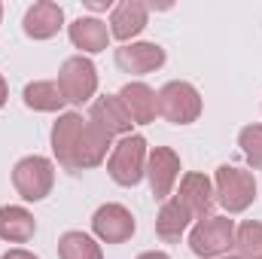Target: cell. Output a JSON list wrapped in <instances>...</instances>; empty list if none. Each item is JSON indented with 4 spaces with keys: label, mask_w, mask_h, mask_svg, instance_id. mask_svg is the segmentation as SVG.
<instances>
[{
    "label": "cell",
    "mask_w": 262,
    "mask_h": 259,
    "mask_svg": "<svg viewBox=\"0 0 262 259\" xmlns=\"http://www.w3.org/2000/svg\"><path fill=\"white\" fill-rule=\"evenodd\" d=\"M146 159L149 146L140 134H125L119 143H113V153L107 159V174L119 186H137L146 177Z\"/></svg>",
    "instance_id": "1"
},
{
    "label": "cell",
    "mask_w": 262,
    "mask_h": 259,
    "mask_svg": "<svg viewBox=\"0 0 262 259\" xmlns=\"http://www.w3.org/2000/svg\"><path fill=\"white\" fill-rule=\"evenodd\" d=\"M201 107V92L186 79H171L159 89V116L171 125H192Z\"/></svg>",
    "instance_id": "2"
},
{
    "label": "cell",
    "mask_w": 262,
    "mask_h": 259,
    "mask_svg": "<svg viewBox=\"0 0 262 259\" xmlns=\"http://www.w3.org/2000/svg\"><path fill=\"white\" fill-rule=\"evenodd\" d=\"M213 192L229 213H244L256 201V177L244 168L220 165L213 174Z\"/></svg>",
    "instance_id": "3"
},
{
    "label": "cell",
    "mask_w": 262,
    "mask_h": 259,
    "mask_svg": "<svg viewBox=\"0 0 262 259\" xmlns=\"http://www.w3.org/2000/svg\"><path fill=\"white\" fill-rule=\"evenodd\" d=\"M235 247V220L207 217L198 220L189 232V250L201 259H220Z\"/></svg>",
    "instance_id": "4"
},
{
    "label": "cell",
    "mask_w": 262,
    "mask_h": 259,
    "mask_svg": "<svg viewBox=\"0 0 262 259\" xmlns=\"http://www.w3.org/2000/svg\"><path fill=\"white\" fill-rule=\"evenodd\" d=\"M12 186L25 201H43L55 186V165L46 156H25L12 168Z\"/></svg>",
    "instance_id": "5"
},
{
    "label": "cell",
    "mask_w": 262,
    "mask_h": 259,
    "mask_svg": "<svg viewBox=\"0 0 262 259\" xmlns=\"http://www.w3.org/2000/svg\"><path fill=\"white\" fill-rule=\"evenodd\" d=\"M58 89L67 104H73V107L89 104L98 92V67L92 64V58L70 55L58 70Z\"/></svg>",
    "instance_id": "6"
},
{
    "label": "cell",
    "mask_w": 262,
    "mask_h": 259,
    "mask_svg": "<svg viewBox=\"0 0 262 259\" xmlns=\"http://www.w3.org/2000/svg\"><path fill=\"white\" fill-rule=\"evenodd\" d=\"M92 232L104 244H125V241H131V235L137 232V223H134V213L125 204L107 201V204H101L92 213Z\"/></svg>",
    "instance_id": "7"
},
{
    "label": "cell",
    "mask_w": 262,
    "mask_h": 259,
    "mask_svg": "<svg viewBox=\"0 0 262 259\" xmlns=\"http://www.w3.org/2000/svg\"><path fill=\"white\" fill-rule=\"evenodd\" d=\"M82 128H85V119H82V113L70 110V113H61V116L55 119L52 134H49L55 162H58L64 171H70V174H76V146H79Z\"/></svg>",
    "instance_id": "8"
},
{
    "label": "cell",
    "mask_w": 262,
    "mask_h": 259,
    "mask_svg": "<svg viewBox=\"0 0 262 259\" xmlns=\"http://www.w3.org/2000/svg\"><path fill=\"white\" fill-rule=\"evenodd\" d=\"M146 180L159 201H168L180 180V156L171 146H152L146 159Z\"/></svg>",
    "instance_id": "9"
},
{
    "label": "cell",
    "mask_w": 262,
    "mask_h": 259,
    "mask_svg": "<svg viewBox=\"0 0 262 259\" xmlns=\"http://www.w3.org/2000/svg\"><path fill=\"white\" fill-rule=\"evenodd\" d=\"M174 198H177L189 213H192V220H207V217H213L216 192H213L210 177H207V174H201V171H189V174H183L180 189H177Z\"/></svg>",
    "instance_id": "10"
},
{
    "label": "cell",
    "mask_w": 262,
    "mask_h": 259,
    "mask_svg": "<svg viewBox=\"0 0 262 259\" xmlns=\"http://www.w3.org/2000/svg\"><path fill=\"white\" fill-rule=\"evenodd\" d=\"M89 122L95 128H101L104 134H110V137H125L134 128V122H131L128 110L122 107L119 95H101V98H95L92 107H89Z\"/></svg>",
    "instance_id": "11"
},
{
    "label": "cell",
    "mask_w": 262,
    "mask_h": 259,
    "mask_svg": "<svg viewBox=\"0 0 262 259\" xmlns=\"http://www.w3.org/2000/svg\"><path fill=\"white\" fill-rule=\"evenodd\" d=\"M165 58H168L165 49L159 43H146V40L125 43V46L116 49V67L122 73H131V76H146V73L159 70L165 64Z\"/></svg>",
    "instance_id": "12"
},
{
    "label": "cell",
    "mask_w": 262,
    "mask_h": 259,
    "mask_svg": "<svg viewBox=\"0 0 262 259\" xmlns=\"http://www.w3.org/2000/svg\"><path fill=\"white\" fill-rule=\"evenodd\" d=\"M146 21H149V6L143 0H122L113 6L107 28H110V37L125 46V43H134L137 34H143Z\"/></svg>",
    "instance_id": "13"
},
{
    "label": "cell",
    "mask_w": 262,
    "mask_h": 259,
    "mask_svg": "<svg viewBox=\"0 0 262 259\" xmlns=\"http://www.w3.org/2000/svg\"><path fill=\"white\" fill-rule=\"evenodd\" d=\"M21 28L31 40H52L64 28V9L52 0H37L34 6H28Z\"/></svg>",
    "instance_id": "14"
},
{
    "label": "cell",
    "mask_w": 262,
    "mask_h": 259,
    "mask_svg": "<svg viewBox=\"0 0 262 259\" xmlns=\"http://www.w3.org/2000/svg\"><path fill=\"white\" fill-rule=\"evenodd\" d=\"M67 37H70V43L82 52V55H98V52H104L107 46H110V28L101 21V18H95V15H79V18H73L70 25H67Z\"/></svg>",
    "instance_id": "15"
},
{
    "label": "cell",
    "mask_w": 262,
    "mask_h": 259,
    "mask_svg": "<svg viewBox=\"0 0 262 259\" xmlns=\"http://www.w3.org/2000/svg\"><path fill=\"white\" fill-rule=\"evenodd\" d=\"M119 101L128 110L134 125H149L159 116V92L149 89L146 82H128V85H122Z\"/></svg>",
    "instance_id": "16"
},
{
    "label": "cell",
    "mask_w": 262,
    "mask_h": 259,
    "mask_svg": "<svg viewBox=\"0 0 262 259\" xmlns=\"http://www.w3.org/2000/svg\"><path fill=\"white\" fill-rule=\"evenodd\" d=\"M37 232V220L21 204H3L0 207V238L9 244H28Z\"/></svg>",
    "instance_id": "17"
},
{
    "label": "cell",
    "mask_w": 262,
    "mask_h": 259,
    "mask_svg": "<svg viewBox=\"0 0 262 259\" xmlns=\"http://www.w3.org/2000/svg\"><path fill=\"white\" fill-rule=\"evenodd\" d=\"M189 223H192V213H189L174 195H171V198L162 201V207H159V217H156V235H159L162 241L174 244V241L183 238V232L189 229Z\"/></svg>",
    "instance_id": "18"
},
{
    "label": "cell",
    "mask_w": 262,
    "mask_h": 259,
    "mask_svg": "<svg viewBox=\"0 0 262 259\" xmlns=\"http://www.w3.org/2000/svg\"><path fill=\"white\" fill-rule=\"evenodd\" d=\"M21 98H25V107L34 113H61V107L67 104L58 89V79H34L25 85Z\"/></svg>",
    "instance_id": "19"
},
{
    "label": "cell",
    "mask_w": 262,
    "mask_h": 259,
    "mask_svg": "<svg viewBox=\"0 0 262 259\" xmlns=\"http://www.w3.org/2000/svg\"><path fill=\"white\" fill-rule=\"evenodd\" d=\"M58 259H104V250L85 232H64L58 238Z\"/></svg>",
    "instance_id": "20"
},
{
    "label": "cell",
    "mask_w": 262,
    "mask_h": 259,
    "mask_svg": "<svg viewBox=\"0 0 262 259\" xmlns=\"http://www.w3.org/2000/svg\"><path fill=\"white\" fill-rule=\"evenodd\" d=\"M235 250H238V259H262V223L259 220H244L235 229Z\"/></svg>",
    "instance_id": "21"
},
{
    "label": "cell",
    "mask_w": 262,
    "mask_h": 259,
    "mask_svg": "<svg viewBox=\"0 0 262 259\" xmlns=\"http://www.w3.org/2000/svg\"><path fill=\"white\" fill-rule=\"evenodd\" d=\"M238 146L253 171H262V125H244L238 131Z\"/></svg>",
    "instance_id": "22"
},
{
    "label": "cell",
    "mask_w": 262,
    "mask_h": 259,
    "mask_svg": "<svg viewBox=\"0 0 262 259\" xmlns=\"http://www.w3.org/2000/svg\"><path fill=\"white\" fill-rule=\"evenodd\" d=\"M0 259H40V256H34V253L25 250V247H15V250H6Z\"/></svg>",
    "instance_id": "23"
},
{
    "label": "cell",
    "mask_w": 262,
    "mask_h": 259,
    "mask_svg": "<svg viewBox=\"0 0 262 259\" xmlns=\"http://www.w3.org/2000/svg\"><path fill=\"white\" fill-rule=\"evenodd\" d=\"M6 101H9V85H6V79H3V73H0V110H3Z\"/></svg>",
    "instance_id": "24"
},
{
    "label": "cell",
    "mask_w": 262,
    "mask_h": 259,
    "mask_svg": "<svg viewBox=\"0 0 262 259\" xmlns=\"http://www.w3.org/2000/svg\"><path fill=\"white\" fill-rule=\"evenodd\" d=\"M137 259H171L165 250H146V253H140Z\"/></svg>",
    "instance_id": "25"
},
{
    "label": "cell",
    "mask_w": 262,
    "mask_h": 259,
    "mask_svg": "<svg viewBox=\"0 0 262 259\" xmlns=\"http://www.w3.org/2000/svg\"><path fill=\"white\" fill-rule=\"evenodd\" d=\"M89 9H110V0H89Z\"/></svg>",
    "instance_id": "26"
},
{
    "label": "cell",
    "mask_w": 262,
    "mask_h": 259,
    "mask_svg": "<svg viewBox=\"0 0 262 259\" xmlns=\"http://www.w3.org/2000/svg\"><path fill=\"white\" fill-rule=\"evenodd\" d=\"M0 21H3V3H0Z\"/></svg>",
    "instance_id": "27"
},
{
    "label": "cell",
    "mask_w": 262,
    "mask_h": 259,
    "mask_svg": "<svg viewBox=\"0 0 262 259\" xmlns=\"http://www.w3.org/2000/svg\"><path fill=\"white\" fill-rule=\"evenodd\" d=\"M220 259H238V256H220Z\"/></svg>",
    "instance_id": "28"
}]
</instances>
